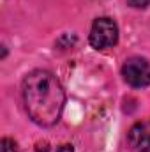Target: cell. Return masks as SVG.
<instances>
[{
  "label": "cell",
  "instance_id": "1",
  "mask_svg": "<svg viewBox=\"0 0 150 152\" xmlns=\"http://www.w3.org/2000/svg\"><path fill=\"white\" fill-rule=\"evenodd\" d=\"M21 96L27 115L41 127L55 126L64 112L66 92L58 78L46 71L36 69L23 78Z\"/></svg>",
  "mask_w": 150,
  "mask_h": 152
},
{
  "label": "cell",
  "instance_id": "2",
  "mask_svg": "<svg viewBox=\"0 0 150 152\" xmlns=\"http://www.w3.org/2000/svg\"><path fill=\"white\" fill-rule=\"evenodd\" d=\"M90 46L95 50H108L113 48L118 41V27L115 23V20L108 16H101L97 20H94L90 34H88Z\"/></svg>",
  "mask_w": 150,
  "mask_h": 152
},
{
  "label": "cell",
  "instance_id": "3",
  "mask_svg": "<svg viewBox=\"0 0 150 152\" xmlns=\"http://www.w3.org/2000/svg\"><path fill=\"white\" fill-rule=\"evenodd\" d=\"M122 76L127 85L145 88L150 85V62L143 57H129L122 66Z\"/></svg>",
  "mask_w": 150,
  "mask_h": 152
},
{
  "label": "cell",
  "instance_id": "4",
  "mask_svg": "<svg viewBox=\"0 0 150 152\" xmlns=\"http://www.w3.org/2000/svg\"><path fill=\"white\" fill-rule=\"evenodd\" d=\"M127 142L136 152H150V120H140L131 126Z\"/></svg>",
  "mask_w": 150,
  "mask_h": 152
},
{
  "label": "cell",
  "instance_id": "5",
  "mask_svg": "<svg viewBox=\"0 0 150 152\" xmlns=\"http://www.w3.org/2000/svg\"><path fill=\"white\" fill-rule=\"evenodd\" d=\"M0 152H16V143L11 138H2V142H0Z\"/></svg>",
  "mask_w": 150,
  "mask_h": 152
},
{
  "label": "cell",
  "instance_id": "6",
  "mask_svg": "<svg viewBox=\"0 0 150 152\" xmlns=\"http://www.w3.org/2000/svg\"><path fill=\"white\" fill-rule=\"evenodd\" d=\"M127 4L134 9H147L150 5V0H127Z\"/></svg>",
  "mask_w": 150,
  "mask_h": 152
}]
</instances>
